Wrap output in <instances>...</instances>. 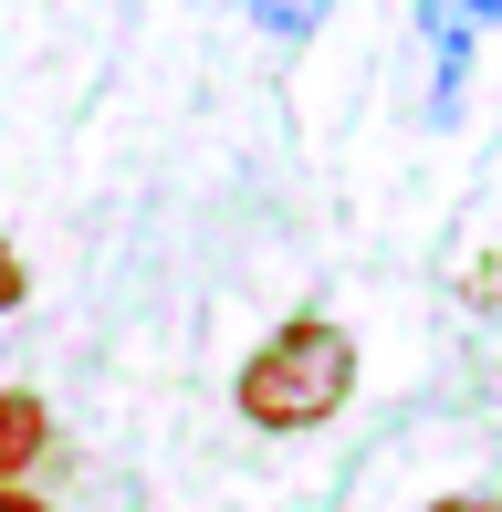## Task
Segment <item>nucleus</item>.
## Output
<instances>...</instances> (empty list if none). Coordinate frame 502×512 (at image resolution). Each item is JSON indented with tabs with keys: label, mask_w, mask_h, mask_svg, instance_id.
I'll return each instance as SVG.
<instances>
[{
	"label": "nucleus",
	"mask_w": 502,
	"mask_h": 512,
	"mask_svg": "<svg viewBox=\"0 0 502 512\" xmlns=\"http://www.w3.org/2000/svg\"><path fill=\"white\" fill-rule=\"evenodd\" d=\"M346 398H356V335H346L335 314H293V324H272V335L251 345V366L231 377V408H241L262 439H304V429H325Z\"/></svg>",
	"instance_id": "f257e3e1"
},
{
	"label": "nucleus",
	"mask_w": 502,
	"mask_h": 512,
	"mask_svg": "<svg viewBox=\"0 0 502 512\" xmlns=\"http://www.w3.org/2000/svg\"><path fill=\"white\" fill-rule=\"evenodd\" d=\"M408 53H419V115L450 126V115L471 105V53H482V32H471L450 0H419V11H408Z\"/></svg>",
	"instance_id": "f03ea898"
},
{
	"label": "nucleus",
	"mask_w": 502,
	"mask_h": 512,
	"mask_svg": "<svg viewBox=\"0 0 502 512\" xmlns=\"http://www.w3.org/2000/svg\"><path fill=\"white\" fill-rule=\"evenodd\" d=\"M42 450H53V408L32 387H0V481H21Z\"/></svg>",
	"instance_id": "7ed1b4c3"
},
{
	"label": "nucleus",
	"mask_w": 502,
	"mask_h": 512,
	"mask_svg": "<svg viewBox=\"0 0 502 512\" xmlns=\"http://www.w3.org/2000/svg\"><path fill=\"white\" fill-rule=\"evenodd\" d=\"M241 11H251V32H262V42H314L335 0H241Z\"/></svg>",
	"instance_id": "20e7f679"
},
{
	"label": "nucleus",
	"mask_w": 502,
	"mask_h": 512,
	"mask_svg": "<svg viewBox=\"0 0 502 512\" xmlns=\"http://www.w3.org/2000/svg\"><path fill=\"white\" fill-rule=\"evenodd\" d=\"M21 283H32V272H21V251H11V230H0V314L21 304Z\"/></svg>",
	"instance_id": "39448f33"
},
{
	"label": "nucleus",
	"mask_w": 502,
	"mask_h": 512,
	"mask_svg": "<svg viewBox=\"0 0 502 512\" xmlns=\"http://www.w3.org/2000/svg\"><path fill=\"white\" fill-rule=\"evenodd\" d=\"M450 11H461L471 32H502V0H450Z\"/></svg>",
	"instance_id": "423d86ee"
},
{
	"label": "nucleus",
	"mask_w": 502,
	"mask_h": 512,
	"mask_svg": "<svg viewBox=\"0 0 502 512\" xmlns=\"http://www.w3.org/2000/svg\"><path fill=\"white\" fill-rule=\"evenodd\" d=\"M429 512H502L492 492H450V502H429Z\"/></svg>",
	"instance_id": "0eeeda50"
},
{
	"label": "nucleus",
	"mask_w": 502,
	"mask_h": 512,
	"mask_svg": "<svg viewBox=\"0 0 502 512\" xmlns=\"http://www.w3.org/2000/svg\"><path fill=\"white\" fill-rule=\"evenodd\" d=\"M0 512H53V502H32L21 481H0Z\"/></svg>",
	"instance_id": "6e6552de"
},
{
	"label": "nucleus",
	"mask_w": 502,
	"mask_h": 512,
	"mask_svg": "<svg viewBox=\"0 0 502 512\" xmlns=\"http://www.w3.org/2000/svg\"><path fill=\"white\" fill-rule=\"evenodd\" d=\"M63 11H95V0H63Z\"/></svg>",
	"instance_id": "1a4fd4ad"
}]
</instances>
